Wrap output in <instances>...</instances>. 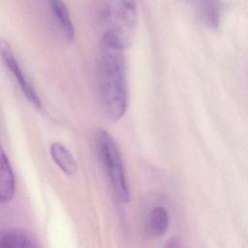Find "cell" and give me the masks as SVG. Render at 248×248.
I'll return each mask as SVG.
<instances>
[{"label":"cell","mask_w":248,"mask_h":248,"mask_svg":"<svg viewBox=\"0 0 248 248\" xmlns=\"http://www.w3.org/2000/svg\"><path fill=\"white\" fill-rule=\"evenodd\" d=\"M97 149L108 176L115 198L122 203L130 200V189L120 151L111 135L100 129L96 136Z\"/></svg>","instance_id":"7a4b0ae2"},{"label":"cell","mask_w":248,"mask_h":248,"mask_svg":"<svg viewBox=\"0 0 248 248\" xmlns=\"http://www.w3.org/2000/svg\"><path fill=\"white\" fill-rule=\"evenodd\" d=\"M128 43L112 32H103L98 62L101 101L107 115L120 119L128 107V79L125 48Z\"/></svg>","instance_id":"6da1fadb"},{"label":"cell","mask_w":248,"mask_h":248,"mask_svg":"<svg viewBox=\"0 0 248 248\" xmlns=\"http://www.w3.org/2000/svg\"><path fill=\"white\" fill-rule=\"evenodd\" d=\"M2 58L5 62V65L10 70V72L13 74L14 78L16 79L17 84L22 91L25 98L36 108H40L42 104L39 96L37 95L35 89L33 88L32 84L29 82L27 77L25 76L24 72L20 68L16 58L15 57L13 51L8 46L7 44L2 45Z\"/></svg>","instance_id":"277c9868"},{"label":"cell","mask_w":248,"mask_h":248,"mask_svg":"<svg viewBox=\"0 0 248 248\" xmlns=\"http://www.w3.org/2000/svg\"><path fill=\"white\" fill-rule=\"evenodd\" d=\"M49 8L59 30L66 39L73 40L75 37V29L66 5L61 1L52 0L49 1Z\"/></svg>","instance_id":"52a82bcc"},{"label":"cell","mask_w":248,"mask_h":248,"mask_svg":"<svg viewBox=\"0 0 248 248\" xmlns=\"http://www.w3.org/2000/svg\"><path fill=\"white\" fill-rule=\"evenodd\" d=\"M35 239L23 230H8L0 236L1 248H32L37 247Z\"/></svg>","instance_id":"8992f818"},{"label":"cell","mask_w":248,"mask_h":248,"mask_svg":"<svg viewBox=\"0 0 248 248\" xmlns=\"http://www.w3.org/2000/svg\"><path fill=\"white\" fill-rule=\"evenodd\" d=\"M0 202H9L15 193V175L6 153L1 151V174H0Z\"/></svg>","instance_id":"5b68a950"},{"label":"cell","mask_w":248,"mask_h":248,"mask_svg":"<svg viewBox=\"0 0 248 248\" xmlns=\"http://www.w3.org/2000/svg\"><path fill=\"white\" fill-rule=\"evenodd\" d=\"M147 224L150 232L154 236H162L169 228V213L163 206L153 207L147 216Z\"/></svg>","instance_id":"9c48e42d"},{"label":"cell","mask_w":248,"mask_h":248,"mask_svg":"<svg viewBox=\"0 0 248 248\" xmlns=\"http://www.w3.org/2000/svg\"><path fill=\"white\" fill-rule=\"evenodd\" d=\"M52 160L67 175H74L78 170V165L71 152L61 143L54 142L49 147Z\"/></svg>","instance_id":"ba28073f"},{"label":"cell","mask_w":248,"mask_h":248,"mask_svg":"<svg viewBox=\"0 0 248 248\" xmlns=\"http://www.w3.org/2000/svg\"><path fill=\"white\" fill-rule=\"evenodd\" d=\"M201 16L204 24L210 28H216L219 25L220 21V6L217 2L206 1L202 2L201 7Z\"/></svg>","instance_id":"30bf717a"},{"label":"cell","mask_w":248,"mask_h":248,"mask_svg":"<svg viewBox=\"0 0 248 248\" xmlns=\"http://www.w3.org/2000/svg\"><path fill=\"white\" fill-rule=\"evenodd\" d=\"M99 21L103 32H112L128 44L138 20L137 4L134 1H110L99 10Z\"/></svg>","instance_id":"3957f363"}]
</instances>
